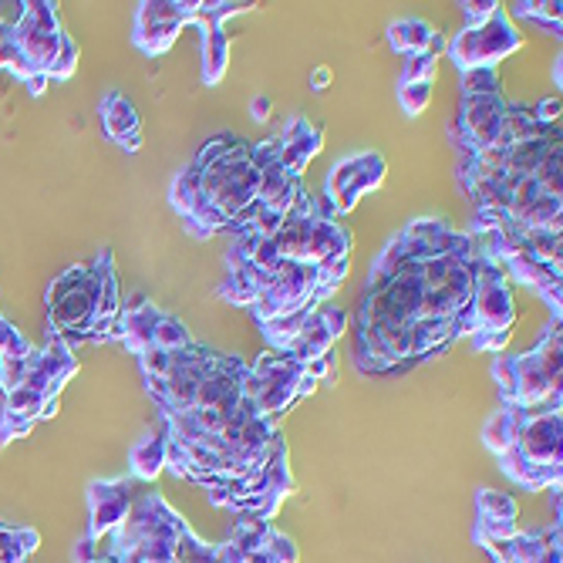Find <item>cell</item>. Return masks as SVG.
Segmentation results:
<instances>
[{
	"mask_svg": "<svg viewBox=\"0 0 563 563\" xmlns=\"http://www.w3.org/2000/svg\"><path fill=\"white\" fill-rule=\"evenodd\" d=\"M476 273L479 254L466 230L442 216L401 226L372 263L357 301V375H409L466 338Z\"/></svg>",
	"mask_w": 563,
	"mask_h": 563,
	"instance_id": "1",
	"label": "cell"
},
{
	"mask_svg": "<svg viewBox=\"0 0 563 563\" xmlns=\"http://www.w3.org/2000/svg\"><path fill=\"white\" fill-rule=\"evenodd\" d=\"M267 149L270 139L250 142L233 132L213 136L196 149L169 186V207L189 236L213 239L257 210Z\"/></svg>",
	"mask_w": 563,
	"mask_h": 563,
	"instance_id": "2",
	"label": "cell"
},
{
	"mask_svg": "<svg viewBox=\"0 0 563 563\" xmlns=\"http://www.w3.org/2000/svg\"><path fill=\"white\" fill-rule=\"evenodd\" d=\"M479 260L493 263L506 280L543 297L553 320L563 314V230H533L496 210H476L466 230Z\"/></svg>",
	"mask_w": 563,
	"mask_h": 563,
	"instance_id": "3",
	"label": "cell"
},
{
	"mask_svg": "<svg viewBox=\"0 0 563 563\" xmlns=\"http://www.w3.org/2000/svg\"><path fill=\"white\" fill-rule=\"evenodd\" d=\"M486 446L500 469L527 493L560 490L563 482V401L540 409L500 406L482 425Z\"/></svg>",
	"mask_w": 563,
	"mask_h": 563,
	"instance_id": "4",
	"label": "cell"
},
{
	"mask_svg": "<svg viewBox=\"0 0 563 563\" xmlns=\"http://www.w3.org/2000/svg\"><path fill=\"white\" fill-rule=\"evenodd\" d=\"M122 314L115 254L98 250L89 263H71L45 294L48 338L74 344H108Z\"/></svg>",
	"mask_w": 563,
	"mask_h": 563,
	"instance_id": "5",
	"label": "cell"
},
{
	"mask_svg": "<svg viewBox=\"0 0 563 563\" xmlns=\"http://www.w3.org/2000/svg\"><path fill=\"white\" fill-rule=\"evenodd\" d=\"M115 563H220V543L199 540L163 493L136 496L129 516L112 530Z\"/></svg>",
	"mask_w": 563,
	"mask_h": 563,
	"instance_id": "6",
	"label": "cell"
},
{
	"mask_svg": "<svg viewBox=\"0 0 563 563\" xmlns=\"http://www.w3.org/2000/svg\"><path fill=\"white\" fill-rule=\"evenodd\" d=\"M21 8V17L0 31V68L24 82L34 98H42L51 85L48 71L68 34L58 21V4L51 0H31Z\"/></svg>",
	"mask_w": 563,
	"mask_h": 563,
	"instance_id": "7",
	"label": "cell"
},
{
	"mask_svg": "<svg viewBox=\"0 0 563 563\" xmlns=\"http://www.w3.org/2000/svg\"><path fill=\"white\" fill-rule=\"evenodd\" d=\"M500 398L509 409H540L563 401V325L550 320L540 344L527 354H500L493 361Z\"/></svg>",
	"mask_w": 563,
	"mask_h": 563,
	"instance_id": "8",
	"label": "cell"
},
{
	"mask_svg": "<svg viewBox=\"0 0 563 563\" xmlns=\"http://www.w3.org/2000/svg\"><path fill=\"white\" fill-rule=\"evenodd\" d=\"M516 328V304L509 280L486 260H479L469 307V341L476 354H503Z\"/></svg>",
	"mask_w": 563,
	"mask_h": 563,
	"instance_id": "9",
	"label": "cell"
},
{
	"mask_svg": "<svg viewBox=\"0 0 563 563\" xmlns=\"http://www.w3.org/2000/svg\"><path fill=\"white\" fill-rule=\"evenodd\" d=\"M317 378L310 375L307 365L277 354V351H263L257 361H250V395L257 412L270 415V419H284L291 409H297L304 398H310L317 391Z\"/></svg>",
	"mask_w": 563,
	"mask_h": 563,
	"instance_id": "10",
	"label": "cell"
},
{
	"mask_svg": "<svg viewBox=\"0 0 563 563\" xmlns=\"http://www.w3.org/2000/svg\"><path fill=\"white\" fill-rule=\"evenodd\" d=\"M523 45H527V37L516 31L509 14L500 8L490 21L466 24L449 42L446 55L459 68V74H462V71H472V68H500Z\"/></svg>",
	"mask_w": 563,
	"mask_h": 563,
	"instance_id": "11",
	"label": "cell"
},
{
	"mask_svg": "<svg viewBox=\"0 0 563 563\" xmlns=\"http://www.w3.org/2000/svg\"><path fill=\"white\" fill-rule=\"evenodd\" d=\"M385 176H388V159L378 149L351 152V155L338 159V163L331 166L320 203H325V210L331 216L344 220L361 203V199L385 183Z\"/></svg>",
	"mask_w": 563,
	"mask_h": 563,
	"instance_id": "12",
	"label": "cell"
},
{
	"mask_svg": "<svg viewBox=\"0 0 563 563\" xmlns=\"http://www.w3.org/2000/svg\"><path fill=\"white\" fill-rule=\"evenodd\" d=\"M199 0H142L136 11V27H132V45L145 58H163L183 27L196 24Z\"/></svg>",
	"mask_w": 563,
	"mask_h": 563,
	"instance_id": "13",
	"label": "cell"
},
{
	"mask_svg": "<svg viewBox=\"0 0 563 563\" xmlns=\"http://www.w3.org/2000/svg\"><path fill=\"white\" fill-rule=\"evenodd\" d=\"M506 98L503 92L490 95H462L456 122L449 126V142L456 149V159H472L479 152H486L500 129H503V115H506Z\"/></svg>",
	"mask_w": 563,
	"mask_h": 563,
	"instance_id": "14",
	"label": "cell"
},
{
	"mask_svg": "<svg viewBox=\"0 0 563 563\" xmlns=\"http://www.w3.org/2000/svg\"><path fill=\"white\" fill-rule=\"evenodd\" d=\"M220 563H301V547L273 523L239 519L230 540L220 543Z\"/></svg>",
	"mask_w": 563,
	"mask_h": 563,
	"instance_id": "15",
	"label": "cell"
},
{
	"mask_svg": "<svg viewBox=\"0 0 563 563\" xmlns=\"http://www.w3.org/2000/svg\"><path fill=\"white\" fill-rule=\"evenodd\" d=\"M257 4L254 0H199V14H196V27H199V48H203V85H220L230 68V34H226V21L236 14H247Z\"/></svg>",
	"mask_w": 563,
	"mask_h": 563,
	"instance_id": "16",
	"label": "cell"
},
{
	"mask_svg": "<svg viewBox=\"0 0 563 563\" xmlns=\"http://www.w3.org/2000/svg\"><path fill=\"white\" fill-rule=\"evenodd\" d=\"M493 563H563V523H550L543 530H516L509 537L479 543Z\"/></svg>",
	"mask_w": 563,
	"mask_h": 563,
	"instance_id": "17",
	"label": "cell"
},
{
	"mask_svg": "<svg viewBox=\"0 0 563 563\" xmlns=\"http://www.w3.org/2000/svg\"><path fill=\"white\" fill-rule=\"evenodd\" d=\"M136 486L139 482L132 476L122 479H95L89 486V537L98 543L102 537H108L118 523H122L136 503Z\"/></svg>",
	"mask_w": 563,
	"mask_h": 563,
	"instance_id": "18",
	"label": "cell"
},
{
	"mask_svg": "<svg viewBox=\"0 0 563 563\" xmlns=\"http://www.w3.org/2000/svg\"><path fill=\"white\" fill-rule=\"evenodd\" d=\"M344 328H348V314L341 307H335V304H325L304 320V328L297 331V338L280 354H288V357L301 361V365H307V361L331 354L335 344L341 341Z\"/></svg>",
	"mask_w": 563,
	"mask_h": 563,
	"instance_id": "19",
	"label": "cell"
},
{
	"mask_svg": "<svg viewBox=\"0 0 563 563\" xmlns=\"http://www.w3.org/2000/svg\"><path fill=\"white\" fill-rule=\"evenodd\" d=\"M58 415V398H45L42 391L31 388H14L4 395V412H0V449L14 438L31 435V429L45 419Z\"/></svg>",
	"mask_w": 563,
	"mask_h": 563,
	"instance_id": "20",
	"label": "cell"
},
{
	"mask_svg": "<svg viewBox=\"0 0 563 563\" xmlns=\"http://www.w3.org/2000/svg\"><path fill=\"white\" fill-rule=\"evenodd\" d=\"M277 139H280V163H284V169L294 179H304L307 166L320 152H325V129L314 126L304 115H291L284 132H280Z\"/></svg>",
	"mask_w": 563,
	"mask_h": 563,
	"instance_id": "21",
	"label": "cell"
},
{
	"mask_svg": "<svg viewBox=\"0 0 563 563\" xmlns=\"http://www.w3.org/2000/svg\"><path fill=\"white\" fill-rule=\"evenodd\" d=\"M519 506L509 493L500 490H479L476 493V519H472V540H496L519 530Z\"/></svg>",
	"mask_w": 563,
	"mask_h": 563,
	"instance_id": "22",
	"label": "cell"
},
{
	"mask_svg": "<svg viewBox=\"0 0 563 563\" xmlns=\"http://www.w3.org/2000/svg\"><path fill=\"white\" fill-rule=\"evenodd\" d=\"M98 118L105 136L126 152H139L142 149V118L132 105V98H126L122 92H108L98 102Z\"/></svg>",
	"mask_w": 563,
	"mask_h": 563,
	"instance_id": "23",
	"label": "cell"
},
{
	"mask_svg": "<svg viewBox=\"0 0 563 563\" xmlns=\"http://www.w3.org/2000/svg\"><path fill=\"white\" fill-rule=\"evenodd\" d=\"M169 462V438L166 432H152L145 438H139L132 453H129V472L136 482H155L159 472Z\"/></svg>",
	"mask_w": 563,
	"mask_h": 563,
	"instance_id": "24",
	"label": "cell"
},
{
	"mask_svg": "<svg viewBox=\"0 0 563 563\" xmlns=\"http://www.w3.org/2000/svg\"><path fill=\"white\" fill-rule=\"evenodd\" d=\"M438 31L429 24V21H422V17H398V21H391L388 24V45H391V51H398V55H419V51H429V45H432V37H435Z\"/></svg>",
	"mask_w": 563,
	"mask_h": 563,
	"instance_id": "25",
	"label": "cell"
},
{
	"mask_svg": "<svg viewBox=\"0 0 563 563\" xmlns=\"http://www.w3.org/2000/svg\"><path fill=\"white\" fill-rule=\"evenodd\" d=\"M509 21H530L533 27H540L550 37H560L563 31V4L560 0H519L513 4V11H506Z\"/></svg>",
	"mask_w": 563,
	"mask_h": 563,
	"instance_id": "26",
	"label": "cell"
},
{
	"mask_svg": "<svg viewBox=\"0 0 563 563\" xmlns=\"http://www.w3.org/2000/svg\"><path fill=\"white\" fill-rule=\"evenodd\" d=\"M42 543L34 527H11L0 519V563H27V556Z\"/></svg>",
	"mask_w": 563,
	"mask_h": 563,
	"instance_id": "27",
	"label": "cell"
},
{
	"mask_svg": "<svg viewBox=\"0 0 563 563\" xmlns=\"http://www.w3.org/2000/svg\"><path fill=\"white\" fill-rule=\"evenodd\" d=\"M438 74V58L432 51H419V55H409L406 64H401V74H398V85H415V82H435Z\"/></svg>",
	"mask_w": 563,
	"mask_h": 563,
	"instance_id": "28",
	"label": "cell"
},
{
	"mask_svg": "<svg viewBox=\"0 0 563 563\" xmlns=\"http://www.w3.org/2000/svg\"><path fill=\"white\" fill-rule=\"evenodd\" d=\"M459 89L462 95H490V92H503V78L500 68H472L459 74Z\"/></svg>",
	"mask_w": 563,
	"mask_h": 563,
	"instance_id": "29",
	"label": "cell"
},
{
	"mask_svg": "<svg viewBox=\"0 0 563 563\" xmlns=\"http://www.w3.org/2000/svg\"><path fill=\"white\" fill-rule=\"evenodd\" d=\"M395 98H398V108H401V112H406L409 118H415V115H422V112L432 105V85H429V82L398 85Z\"/></svg>",
	"mask_w": 563,
	"mask_h": 563,
	"instance_id": "30",
	"label": "cell"
},
{
	"mask_svg": "<svg viewBox=\"0 0 563 563\" xmlns=\"http://www.w3.org/2000/svg\"><path fill=\"white\" fill-rule=\"evenodd\" d=\"M34 344L11 325V320L0 314V357H27Z\"/></svg>",
	"mask_w": 563,
	"mask_h": 563,
	"instance_id": "31",
	"label": "cell"
},
{
	"mask_svg": "<svg viewBox=\"0 0 563 563\" xmlns=\"http://www.w3.org/2000/svg\"><path fill=\"white\" fill-rule=\"evenodd\" d=\"M74 71H78V45L71 42V34H68L55 64H51V71H48V82H68Z\"/></svg>",
	"mask_w": 563,
	"mask_h": 563,
	"instance_id": "32",
	"label": "cell"
},
{
	"mask_svg": "<svg viewBox=\"0 0 563 563\" xmlns=\"http://www.w3.org/2000/svg\"><path fill=\"white\" fill-rule=\"evenodd\" d=\"M462 14H466V24H482V21H490L503 4L500 0H462Z\"/></svg>",
	"mask_w": 563,
	"mask_h": 563,
	"instance_id": "33",
	"label": "cell"
},
{
	"mask_svg": "<svg viewBox=\"0 0 563 563\" xmlns=\"http://www.w3.org/2000/svg\"><path fill=\"white\" fill-rule=\"evenodd\" d=\"M560 95H550V98H543L537 108H533V118L537 122H543V126H560Z\"/></svg>",
	"mask_w": 563,
	"mask_h": 563,
	"instance_id": "34",
	"label": "cell"
},
{
	"mask_svg": "<svg viewBox=\"0 0 563 563\" xmlns=\"http://www.w3.org/2000/svg\"><path fill=\"white\" fill-rule=\"evenodd\" d=\"M307 82H310V92H328V89H331V82H335V71H331L328 64H320V68H314V71H310Z\"/></svg>",
	"mask_w": 563,
	"mask_h": 563,
	"instance_id": "35",
	"label": "cell"
},
{
	"mask_svg": "<svg viewBox=\"0 0 563 563\" xmlns=\"http://www.w3.org/2000/svg\"><path fill=\"white\" fill-rule=\"evenodd\" d=\"M270 112H273V98H270L267 92L250 98V118H254V122H267Z\"/></svg>",
	"mask_w": 563,
	"mask_h": 563,
	"instance_id": "36",
	"label": "cell"
},
{
	"mask_svg": "<svg viewBox=\"0 0 563 563\" xmlns=\"http://www.w3.org/2000/svg\"><path fill=\"white\" fill-rule=\"evenodd\" d=\"M92 560H98V550H95V540L85 533L74 543V563H92Z\"/></svg>",
	"mask_w": 563,
	"mask_h": 563,
	"instance_id": "37",
	"label": "cell"
},
{
	"mask_svg": "<svg viewBox=\"0 0 563 563\" xmlns=\"http://www.w3.org/2000/svg\"><path fill=\"white\" fill-rule=\"evenodd\" d=\"M92 563H115L112 556H98V560H92Z\"/></svg>",
	"mask_w": 563,
	"mask_h": 563,
	"instance_id": "38",
	"label": "cell"
},
{
	"mask_svg": "<svg viewBox=\"0 0 563 563\" xmlns=\"http://www.w3.org/2000/svg\"><path fill=\"white\" fill-rule=\"evenodd\" d=\"M0 31H4V21H0Z\"/></svg>",
	"mask_w": 563,
	"mask_h": 563,
	"instance_id": "39",
	"label": "cell"
}]
</instances>
